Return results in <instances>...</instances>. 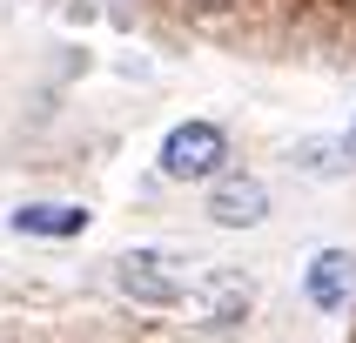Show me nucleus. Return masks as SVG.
<instances>
[{"label":"nucleus","mask_w":356,"mask_h":343,"mask_svg":"<svg viewBox=\"0 0 356 343\" xmlns=\"http://www.w3.org/2000/svg\"><path fill=\"white\" fill-rule=\"evenodd\" d=\"M202 269L195 256H175V249H128V256L115 262V289L121 296H135V303H195L202 289Z\"/></svg>","instance_id":"nucleus-1"},{"label":"nucleus","mask_w":356,"mask_h":343,"mask_svg":"<svg viewBox=\"0 0 356 343\" xmlns=\"http://www.w3.org/2000/svg\"><path fill=\"white\" fill-rule=\"evenodd\" d=\"M229 161V135L216 121H181L161 135V175L168 182H216Z\"/></svg>","instance_id":"nucleus-2"},{"label":"nucleus","mask_w":356,"mask_h":343,"mask_svg":"<svg viewBox=\"0 0 356 343\" xmlns=\"http://www.w3.org/2000/svg\"><path fill=\"white\" fill-rule=\"evenodd\" d=\"M262 216H269V189L256 175H222L209 189V222L216 229H256Z\"/></svg>","instance_id":"nucleus-3"},{"label":"nucleus","mask_w":356,"mask_h":343,"mask_svg":"<svg viewBox=\"0 0 356 343\" xmlns=\"http://www.w3.org/2000/svg\"><path fill=\"white\" fill-rule=\"evenodd\" d=\"M302 289H309L316 310H350V296H356V256H350V249H316L309 269H302Z\"/></svg>","instance_id":"nucleus-4"},{"label":"nucleus","mask_w":356,"mask_h":343,"mask_svg":"<svg viewBox=\"0 0 356 343\" xmlns=\"http://www.w3.org/2000/svg\"><path fill=\"white\" fill-rule=\"evenodd\" d=\"M14 229H20V236L67 242V236L88 229V209H81V202H20V209H14Z\"/></svg>","instance_id":"nucleus-5"},{"label":"nucleus","mask_w":356,"mask_h":343,"mask_svg":"<svg viewBox=\"0 0 356 343\" xmlns=\"http://www.w3.org/2000/svg\"><path fill=\"white\" fill-rule=\"evenodd\" d=\"M343 141H350V155H356V115H350V135H343Z\"/></svg>","instance_id":"nucleus-6"}]
</instances>
